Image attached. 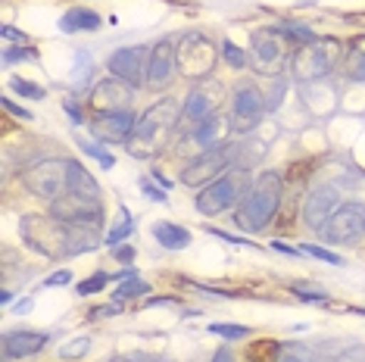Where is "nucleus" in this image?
Returning <instances> with one entry per match:
<instances>
[{"label":"nucleus","instance_id":"15","mask_svg":"<svg viewBox=\"0 0 365 362\" xmlns=\"http://www.w3.org/2000/svg\"><path fill=\"white\" fill-rule=\"evenodd\" d=\"M219 106H222V88L219 85H210V81H203V85H197L187 94L185 106H181V116H185L187 122H197V125H203L206 119L219 116Z\"/></svg>","mask_w":365,"mask_h":362},{"label":"nucleus","instance_id":"38","mask_svg":"<svg viewBox=\"0 0 365 362\" xmlns=\"http://www.w3.org/2000/svg\"><path fill=\"white\" fill-rule=\"evenodd\" d=\"M272 250L287 253V257H300V253H303V247H290V244H284V241H275V244H272Z\"/></svg>","mask_w":365,"mask_h":362},{"label":"nucleus","instance_id":"44","mask_svg":"<svg viewBox=\"0 0 365 362\" xmlns=\"http://www.w3.org/2000/svg\"><path fill=\"white\" fill-rule=\"evenodd\" d=\"M29 309H31V300L29 297H22L19 303H16V312H29Z\"/></svg>","mask_w":365,"mask_h":362},{"label":"nucleus","instance_id":"18","mask_svg":"<svg viewBox=\"0 0 365 362\" xmlns=\"http://www.w3.org/2000/svg\"><path fill=\"white\" fill-rule=\"evenodd\" d=\"M337 207H340V194H337L334 185H319V187H312L309 197H306V203H303V219H306V225L319 232V228L325 225L331 216H334Z\"/></svg>","mask_w":365,"mask_h":362},{"label":"nucleus","instance_id":"39","mask_svg":"<svg viewBox=\"0 0 365 362\" xmlns=\"http://www.w3.org/2000/svg\"><path fill=\"white\" fill-rule=\"evenodd\" d=\"M340 362H365V347H353L350 353H344Z\"/></svg>","mask_w":365,"mask_h":362},{"label":"nucleus","instance_id":"24","mask_svg":"<svg viewBox=\"0 0 365 362\" xmlns=\"http://www.w3.org/2000/svg\"><path fill=\"white\" fill-rule=\"evenodd\" d=\"M131 228H135V219H131V212L122 207L119 210V219H115V225L110 228V234H106V244L119 247V241H125V237L131 234Z\"/></svg>","mask_w":365,"mask_h":362},{"label":"nucleus","instance_id":"2","mask_svg":"<svg viewBox=\"0 0 365 362\" xmlns=\"http://www.w3.org/2000/svg\"><path fill=\"white\" fill-rule=\"evenodd\" d=\"M278 207H281V175L278 172H262L250 185L247 197L240 200L235 219L244 232H262L278 216Z\"/></svg>","mask_w":365,"mask_h":362},{"label":"nucleus","instance_id":"30","mask_svg":"<svg viewBox=\"0 0 365 362\" xmlns=\"http://www.w3.org/2000/svg\"><path fill=\"white\" fill-rule=\"evenodd\" d=\"M13 90L19 97H29V100H44V88L31 85L29 78H13Z\"/></svg>","mask_w":365,"mask_h":362},{"label":"nucleus","instance_id":"12","mask_svg":"<svg viewBox=\"0 0 365 362\" xmlns=\"http://www.w3.org/2000/svg\"><path fill=\"white\" fill-rule=\"evenodd\" d=\"M231 147H212V150H206L203 156H197L194 162H187L185 169H181V181L190 187H200V185H210L225 172V166L231 162Z\"/></svg>","mask_w":365,"mask_h":362},{"label":"nucleus","instance_id":"26","mask_svg":"<svg viewBox=\"0 0 365 362\" xmlns=\"http://www.w3.org/2000/svg\"><path fill=\"white\" fill-rule=\"evenodd\" d=\"M275 362H315V356L306 347H297V343H287V347L278 350Z\"/></svg>","mask_w":365,"mask_h":362},{"label":"nucleus","instance_id":"23","mask_svg":"<svg viewBox=\"0 0 365 362\" xmlns=\"http://www.w3.org/2000/svg\"><path fill=\"white\" fill-rule=\"evenodd\" d=\"M60 29L63 31H94L101 29V16H97L94 10H85V6H76V10H69L60 19Z\"/></svg>","mask_w":365,"mask_h":362},{"label":"nucleus","instance_id":"25","mask_svg":"<svg viewBox=\"0 0 365 362\" xmlns=\"http://www.w3.org/2000/svg\"><path fill=\"white\" fill-rule=\"evenodd\" d=\"M150 291V284L147 281H138V278H125L119 287H115V303L119 300H131V297H140V294Z\"/></svg>","mask_w":365,"mask_h":362},{"label":"nucleus","instance_id":"6","mask_svg":"<svg viewBox=\"0 0 365 362\" xmlns=\"http://www.w3.org/2000/svg\"><path fill=\"white\" fill-rule=\"evenodd\" d=\"M22 181L31 194L53 203L56 197L69 191V160H41L31 169H26Z\"/></svg>","mask_w":365,"mask_h":362},{"label":"nucleus","instance_id":"33","mask_svg":"<svg viewBox=\"0 0 365 362\" xmlns=\"http://www.w3.org/2000/svg\"><path fill=\"white\" fill-rule=\"evenodd\" d=\"M19 60H38V51H31V47H6L4 51V63H19Z\"/></svg>","mask_w":365,"mask_h":362},{"label":"nucleus","instance_id":"5","mask_svg":"<svg viewBox=\"0 0 365 362\" xmlns=\"http://www.w3.org/2000/svg\"><path fill=\"white\" fill-rule=\"evenodd\" d=\"M175 63H178V72L185 78L200 81V78L210 76L215 69V63H219V47H215L203 31H187V35H181L178 44H175Z\"/></svg>","mask_w":365,"mask_h":362},{"label":"nucleus","instance_id":"9","mask_svg":"<svg viewBox=\"0 0 365 362\" xmlns=\"http://www.w3.org/2000/svg\"><path fill=\"white\" fill-rule=\"evenodd\" d=\"M265 116V100L256 85H237L231 94V128L235 131H250L259 125V119Z\"/></svg>","mask_w":365,"mask_h":362},{"label":"nucleus","instance_id":"21","mask_svg":"<svg viewBox=\"0 0 365 362\" xmlns=\"http://www.w3.org/2000/svg\"><path fill=\"white\" fill-rule=\"evenodd\" d=\"M228 125H231V122L222 119V116L206 119L203 125H197L194 141L200 144V147H206V150H212V147H222V141H225V135H228Z\"/></svg>","mask_w":365,"mask_h":362},{"label":"nucleus","instance_id":"37","mask_svg":"<svg viewBox=\"0 0 365 362\" xmlns=\"http://www.w3.org/2000/svg\"><path fill=\"white\" fill-rule=\"evenodd\" d=\"M0 106H4L6 113H13V116H22V119H31V113L29 110H19V106H16L10 97H4V100H0Z\"/></svg>","mask_w":365,"mask_h":362},{"label":"nucleus","instance_id":"4","mask_svg":"<svg viewBox=\"0 0 365 362\" xmlns=\"http://www.w3.org/2000/svg\"><path fill=\"white\" fill-rule=\"evenodd\" d=\"M250 185H253L250 172L240 169V166H231L197 194L194 207H197L200 216H219V212H225L231 207H240V200L247 197Z\"/></svg>","mask_w":365,"mask_h":362},{"label":"nucleus","instance_id":"19","mask_svg":"<svg viewBox=\"0 0 365 362\" xmlns=\"http://www.w3.org/2000/svg\"><path fill=\"white\" fill-rule=\"evenodd\" d=\"M47 347V334L41 331H10L4 337V356L6 359H29Z\"/></svg>","mask_w":365,"mask_h":362},{"label":"nucleus","instance_id":"20","mask_svg":"<svg viewBox=\"0 0 365 362\" xmlns=\"http://www.w3.org/2000/svg\"><path fill=\"white\" fill-rule=\"evenodd\" d=\"M69 194L91 197V200H101V185L94 181V175L81 166L78 160H69Z\"/></svg>","mask_w":365,"mask_h":362},{"label":"nucleus","instance_id":"28","mask_svg":"<svg viewBox=\"0 0 365 362\" xmlns=\"http://www.w3.org/2000/svg\"><path fill=\"white\" fill-rule=\"evenodd\" d=\"M222 53H225V63L231 66V69H244L247 66V51L235 47L231 41H222Z\"/></svg>","mask_w":365,"mask_h":362},{"label":"nucleus","instance_id":"13","mask_svg":"<svg viewBox=\"0 0 365 362\" xmlns=\"http://www.w3.org/2000/svg\"><path fill=\"white\" fill-rule=\"evenodd\" d=\"M178 63H175V44L169 38H160L150 47V60H147V81L144 85L150 90H165L172 85Z\"/></svg>","mask_w":365,"mask_h":362},{"label":"nucleus","instance_id":"31","mask_svg":"<svg viewBox=\"0 0 365 362\" xmlns=\"http://www.w3.org/2000/svg\"><path fill=\"white\" fill-rule=\"evenodd\" d=\"M106 281H110V275H106V272H97V275H91L88 281H81V284H78V294H81V297H91V294L103 291Z\"/></svg>","mask_w":365,"mask_h":362},{"label":"nucleus","instance_id":"40","mask_svg":"<svg viewBox=\"0 0 365 362\" xmlns=\"http://www.w3.org/2000/svg\"><path fill=\"white\" fill-rule=\"evenodd\" d=\"M140 191H144L147 197H153V200H163V191H156V187H153V185H150V181H147V178L140 181Z\"/></svg>","mask_w":365,"mask_h":362},{"label":"nucleus","instance_id":"35","mask_svg":"<svg viewBox=\"0 0 365 362\" xmlns=\"http://www.w3.org/2000/svg\"><path fill=\"white\" fill-rule=\"evenodd\" d=\"M69 281H72V272H53V275L44 281V287H63Z\"/></svg>","mask_w":365,"mask_h":362},{"label":"nucleus","instance_id":"14","mask_svg":"<svg viewBox=\"0 0 365 362\" xmlns=\"http://www.w3.org/2000/svg\"><path fill=\"white\" fill-rule=\"evenodd\" d=\"M51 216L63 222H88V225H101L103 222V207L101 200H91V197H78L66 191L63 197H56L51 203Z\"/></svg>","mask_w":365,"mask_h":362},{"label":"nucleus","instance_id":"45","mask_svg":"<svg viewBox=\"0 0 365 362\" xmlns=\"http://www.w3.org/2000/svg\"><path fill=\"white\" fill-rule=\"evenodd\" d=\"M106 362H135V359H128V356H113V359H106Z\"/></svg>","mask_w":365,"mask_h":362},{"label":"nucleus","instance_id":"11","mask_svg":"<svg viewBox=\"0 0 365 362\" xmlns=\"http://www.w3.org/2000/svg\"><path fill=\"white\" fill-rule=\"evenodd\" d=\"M147 60H150V47L135 44V47H122L110 56V72L113 78H122L131 88H140L147 81Z\"/></svg>","mask_w":365,"mask_h":362},{"label":"nucleus","instance_id":"17","mask_svg":"<svg viewBox=\"0 0 365 362\" xmlns=\"http://www.w3.org/2000/svg\"><path fill=\"white\" fill-rule=\"evenodd\" d=\"M131 100H135V88L125 85L122 78H103V81H97L94 94H91V106H94V113H119V110H128Z\"/></svg>","mask_w":365,"mask_h":362},{"label":"nucleus","instance_id":"10","mask_svg":"<svg viewBox=\"0 0 365 362\" xmlns=\"http://www.w3.org/2000/svg\"><path fill=\"white\" fill-rule=\"evenodd\" d=\"M250 51L256 69L262 72H278L287 63V47L278 29H256L250 35Z\"/></svg>","mask_w":365,"mask_h":362},{"label":"nucleus","instance_id":"22","mask_svg":"<svg viewBox=\"0 0 365 362\" xmlns=\"http://www.w3.org/2000/svg\"><path fill=\"white\" fill-rule=\"evenodd\" d=\"M153 237L165 247V250H185V247L190 244V232L185 225H175V222H156Z\"/></svg>","mask_w":365,"mask_h":362},{"label":"nucleus","instance_id":"8","mask_svg":"<svg viewBox=\"0 0 365 362\" xmlns=\"http://www.w3.org/2000/svg\"><path fill=\"white\" fill-rule=\"evenodd\" d=\"M325 244H356L365 234V207L362 203H340L325 225L319 228Z\"/></svg>","mask_w":365,"mask_h":362},{"label":"nucleus","instance_id":"3","mask_svg":"<svg viewBox=\"0 0 365 362\" xmlns=\"http://www.w3.org/2000/svg\"><path fill=\"white\" fill-rule=\"evenodd\" d=\"M178 125V103L175 100H160L156 106L144 113V119L135 125V135L128 141V150L135 156L144 153H160L165 144L172 141V131Z\"/></svg>","mask_w":365,"mask_h":362},{"label":"nucleus","instance_id":"27","mask_svg":"<svg viewBox=\"0 0 365 362\" xmlns=\"http://www.w3.org/2000/svg\"><path fill=\"white\" fill-rule=\"evenodd\" d=\"M210 331L219 334V337H225V341H240V337H247L250 328H247V325H231V322H215V325H210Z\"/></svg>","mask_w":365,"mask_h":362},{"label":"nucleus","instance_id":"32","mask_svg":"<svg viewBox=\"0 0 365 362\" xmlns=\"http://www.w3.org/2000/svg\"><path fill=\"white\" fill-rule=\"evenodd\" d=\"M88 350H91V341H88V337H81V341L66 343V347L60 350V356H63V359H81Z\"/></svg>","mask_w":365,"mask_h":362},{"label":"nucleus","instance_id":"7","mask_svg":"<svg viewBox=\"0 0 365 362\" xmlns=\"http://www.w3.org/2000/svg\"><path fill=\"white\" fill-rule=\"evenodd\" d=\"M340 44L334 38H315L312 44H306L303 51H297L294 56V72L300 81H319L322 76H328L337 66Z\"/></svg>","mask_w":365,"mask_h":362},{"label":"nucleus","instance_id":"41","mask_svg":"<svg viewBox=\"0 0 365 362\" xmlns=\"http://www.w3.org/2000/svg\"><path fill=\"white\" fill-rule=\"evenodd\" d=\"M4 38H10V41H26V35H22V31H16L13 26L4 29Z\"/></svg>","mask_w":365,"mask_h":362},{"label":"nucleus","instance_id":"16","mask_svg":"<svg viewBox=\"0 0 365 362\" xmlns=\"http://www.w3.org/2000/svg\"><path fill=\"white\" fill-rule=\"evenodd\" d=\"M94 138L106 144H128L135 135V116L131 110H119V113H94Z\"/></svg>","mask_w":365,"mask_h":362},{"label":"nucleus","instance_id":"46","mask_svg":"<svg viewBox=\"0 0 365 362\" xmlns=\"http://www.w3.org/2000/svg\"><path fill=\"white\" fill-rule=\"evenodd\" d=\"M353 312H359V316H365V309H362V306H356V309H353Z\"/></svg>","mask_w":365,"mask_h":362},{"label":"nucleus","instance_id":"43","mask_svg":"<svg viewBox=\"0 0 365 362\" xmlns=\"http://www.w3.org/2000/svg\"><path fill=\"white\" fill-rule=\"evenodd\" d=\"M353 76L359 78V81H365V56H359V66L353 69Z\"/></svg>","mask_w":365,"mask_h":362},{"label":"nucleus","instance_id":"42","mask_svg":"<svg viewBox=\"0 0 365 362\" xmlns=\"http://www.w3.org/2000/svg\"><path fill=\"white\" fill-rule=\"evenodd\" d=\"M66 113L72 116V122H81V113H78V106L72 103V100H66Z\"/></svg>","mask_w":365,"mask_h":362},{"label":"nucleus","instance_id":"36","mask_svg":"<svg viewBox=\"0 0 365 362\" xmlns=\"http://www.w3.org/2000/svg\"><path fill=\"white\" fill-rule=\"evenodd\" d=\"M113 257H115V259H119V262H122V266H128V262H131V259H135V250H131V247H128V244H122V247H115V253H113Z\"/></svg>","mask_w":365,"mask_h":362},{"label":"nucleus","instance_id":"34","mask_svg":"<svg viewBox=\"0 0 365 362\" xmlns=\"http://www.w3.org/2000/svg\"><path fill=\"white\" fill-rule=\"evenodd\" d=\"M303 253H312L315 259H325V262H331V266H344V259L334 257V253L325 250V247H319V244H303Z\"/></svg>","mask_w":365,"mask_h":362},{"label":"nucleus","instance_id":"29","mask_svg":"<svg viewBox=\"0 0 365 362\" xmlns=\"http://www.w3.org/2000/svg\"><path fill=\"white\" fill-rule=\"evenodd\" d=\"M78 147H81V150H85L88 156H94V160H101V166H103V169H113V166H115V160H113V156L103 150V147L91 144V141H85V138H78Z\"/></svg>","mask_w":365,"mask_h":362},{"label":"nucleus","instance_id":"1","mask_svg":"<svg viewBox=\"0 0 365 362\" xmlns=\"http://www.w3.org/2000/svg\"><path fill=\"white\" fill-rule=\"evenodd\" d=\"M19 232L22 241L47 259L78 257V253L101 247V234H97L101 225H88V222H63L56 216H22Z\"/></svg>","mask_w":365,"mask_h":362}]
</instances>
